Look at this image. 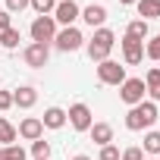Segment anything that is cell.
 <instances>
[{"instance_id": "obj_1", "label": "cell", "mask_w": 160, "mask_h": 160, "mask_svg": "<svg viewBox=\"0 0 160 160\" xmlns=\"http://www.w3.org/2000/svg\"><path fill=\"white\" fill-rule=\"evenodd\" d=\"M157 104L154 101H141V104H135V107H129V113H126V129L129 132H141V129H151L154 122H157Z\"/></svg>"}, {"instance_id": "obj_2", "label": "cell", "mask_w": 160, "mask_h": 160, "mask_svg": "<svg viewBox=\"0 0 160 160\" xmlns=\"http://www.w3.org/2000/svg\"><path fill=\"white\" fill-rule=\"evenodd\" d=\"M113 44H116V32H110V28H98L94 38L88 41V57H91L94 63H104V60H110Z\"/></svg>"}, {"instance_id": "obj_3", "label": "cell", "mask_w": 160, "mask_h": 160, "mask_svg": "<svg viewBox=\"0 0 160 160\" xmlns=\"http://www.w3.org/2000/svg\"><path fill=\"white\" fill-rule=\"evenodd\" d=\"M98 78H101V85H122L126 82V66H119L116 60H104V63H98Z\"/></svg>"}, {"instance_id": "obj_4", "label": "cell", "mask_w": 160, "mask_h": 160, "mask_svg": "<svg viewBox=\"0 0 160 160\" xmlns=\"http://www.w3.org/2000/svg\"><path fill=\"white\" fill-rule=\"evenodd\" d=\"M66 122H69L75 132H88V129H91V122H94L91 107H88V104H72V107L66 110Z\"/></svg>"}, {"instance_id": "obj_5", "label": "cell", "mask_w": 160, "mask_h": 160, "mask_svg": "<svg viewBox=\"0 0 160 160\" xmlns=\"http://www.w3.org/2000/svg\"><path fill=\"white\" fill-rule=\"evenodd\" d=\"M144 94H148L144 78H126V82L119 85V101H122V104H129V107L141 104V101H144Z\"/></svg>"}, {"instance_id": "obj_6", "label": "cell", "mask_w": 160, "mask_h": 160, "mask_svg": "<svg viewBox=\"0 0 160 160\" xmlns=\"http://www.w3.org/2000/svg\"><path fill=\"white\" fill-rule=\"evenodd\" d=\"M53 44H57V50H63V53H72V50H78V47L85 44V35L78 32L75 25H69V28H60V32H57Z\"/></svg>"}, {"instance_id": "obj_7", "label": "cell", "mask_w": 160, "mask_h": 160, "mask_svg": "<svg viewBox=\"0 0 160 160\" xmlns=\"http://www.w3.org/2000/svg\"><path fill=\"white\" fill-rule=\"evenodd\" d=\"M32 41H38V44H50L53 38H57V22H53V16H38L35 22H32Z\"/></svg>"}, {"instance_id": "obj_8", "label": "cell", "mask_w": 160, "mask_h": 160, "mask_svg": "<svg viewBox=\"0 0 160 160\" xmlns=\"http://www.w3.org/2000/svg\"><path fill=\"white\" fill-rule=\"evenodd\" d=\"M119 47H122V60H126V66H138V63L144 60V41H141V38L122 35V38H119Z\"/></svg>"}, {"instance_id": "obj_9", "label": "cell", "mask_w": 160, "mask_h": 160, "mask_svg": "<svg viewBox=\"0 0 160 160\" xmlns=\"http://www.w3.org/2000/svg\"><path fill=\"white\" fill-rule=\"evenodd\" d=\"M78 16H82V7H78L75 0H57V7H53V22H57V25L69 28Z\"/></svg>"}, {"instance_id": "obj_10", "label": "cell", "mask_w": 160, "mask_h": 160, "mask_svg": "<svg viewBox=\"0 0 160 160\" xmlns=\"http://www.w3.org/2000/svg\"><path fill=\"white\" fill-rule=\"evenodd\" d=\"M22 60H25L28 69H41V66H47V60H50V44H38V41H32V44L22 50Z\"/></svg>"}, {"instance_id": "obj_11", "label": "cell", "mask_w": 160, "mask_h": 160, "mask_svg": "<svg viewBox=\"0 0 160 160\" xmlns=\"http://www.w3.org/2000/svg\"><path fill=\"white\" fill-rule=\"evenodd\" d=\"M16 135H19V138H25V141H38V138L44 135V122H41L38 116H25V119L19 122Z\"/></svg>"}, {"instance_id": "obj_12", "label": "cell", "mask_w": 160, "mask_h": 160, "mask_svg": "<svg viewBox=\"0 0 160 160\" xmlns=\"http://www.w3.org/2000/svg\"><path fill=\"white\" fill-rule=\"evenodd\" d=\"M38 104V91L32 88V85H19L16 91H13V107H19V110H32Z\"/></svg>"}, {"instance_id": "obj_13", "label": "cell", "mask_w": 160, "mask_h": 160, "mask_svg": "<svg viewBox=\"0 0 160 160\" xmlns=\"http://www.w3.org/2000/svg\"><path fill=\"white\" fill-rule=\"evenodd\" d=\"M78 19H85L91 28H104V22H107V7H101V3H88Z\"/></svg>"}, {"instance_id": "obj_14", "label": "cell", "mask_w": 160, "mask_h": 160, "mask_svg": "<svg viewBox=\"0 0 160 160\" xmlns=\"http://www.w3.org/2000/svg\"><path fill=\"white\" fill-rule=\"evenodd\" d=\"M88 135H91V141L94 144H113V126L110 122H91V129H88Z\"/></svg>"}, {"instance_id": "obj_15", "label": "cell", "mask_w": 160, "mask_h": 160, "mask_svg": "<svg viewBox=\"0 0 160 160\" xmlns=\"http://www.w3.org/2000/svg\"><path fill=\"white\" fill-rule=\"evenodd\" d=\"M41 122H44V129H63L66 126V110L63 107H47Z\"/></svg>"}, {"instance_id": "obj_16", "label": "cell", "mask_w": 160, "mask_h": 160, "mask_svg": "<svg viewBox=\"0 0 160 160\" xmlns=\"http://www.w3.org/2000/svg\"><path fill=\"white\" fill-rule=\"evenodd\" d=\"M144 88H148L151 101L160 104V66H151V69H148V75H144Z\"/></svg>"}, {"instance_id": "obj_17", "label": "cell", "mask_w": 160, "mask_h": 160, "mask_svg": "<svg viewBox=\"0 0 160 160\" xmlns=\"http://www.w3.org/2000/svg\"><path fill=\"white\" fill-rule=\"evenodd\" d=\"M135 10H138V19H160V0H138L135 3Z\"/></svg>"}, {"instance_id": "obj_18", "label": "cell", "mask_w": 160, "mask_h": 160, "mask_svg": "<svg viewBox=\"0 0 160 160\" xmlns=\"http://www.w3.org/2000/svg\"><path fill=\"white\" fill-rule=\"evenodd\" d=\"M16 141V126L10 122V119H3V116H0V144H13Z\"/></svg>"}, {"instance_id": "obj_19", "label": "cell", "mask_w": 160, "mask_h": 160, "mask_svg": "<svg viewBox=\"0 0 160 160\" xmlns=\"http://www.w3.org/2000/svg\"><path fill=\"white\" fill-rule=\"evenodd\" d=\"M0 157H3V160H28L25 148H19V144H7V148H0Z\"/></svg>"}, {"instance_id": "obj_20", "label": "cell", "mask_w": 160, "mask_h": 160, "mask_svg": "<svg viewBox=\"0 0 160 160\" xmlns=\"http://www.w3.org/2000/svg\"><path fill=\"white\" fill-rule=\"evenodd\" d=\"M126 35L148 41V22H144V19H132V22H129V28H126Z\"/></svg>"}, {"instance_id": "obj_21", "label": "cell", "mask_w": 160, "mask_h": 160, "mask_svg": "<svg viewBox=\"0 0 160 160\" xmlns=\"http://www.w3.org/2000/svg\"><path fill=\"white\" fill-rule=\"evenodd\" d=\"M144 154H151V157H157L160 154V132H148L144 135V148H141Z\"/></svg>"}, {"instance_id": "obj_22", "label": "cell", "mask_w": 160, "mask_h": 160, "mask_svg": "<svg viewBox=\"0 0 160 160\" xmlns=\"http://www.w3.org/2000/svg\"><path fill=\"white\" fill-rule=\"evenodd\" d=\"M144 57L154 60V63H160V35H154V38L144 41Z\"/></svg>"}, {"instance_id": "obj_23", "label": "cell", "mask_w": 160, "mask_h": 160, "mask_svg": "<svg viewBox=\"0 0 160 160\" xmlns=\"http://www.w3.org/2000/svg\"><path fill=\"white\" fill-rule=\"evenodd\" d=\"M28 7H32L38 16H53V7H57V0H28Z\"/></svg>"}, {"instance_id": "obj_24", "label": "cell", "mask_w": 160, "mask_h": 160, "mask_svg": "<svg viewBox=\"0 0 160 160\" xmlns=\"http://www.w3.org/2000/svg\"><path fill=\"white\" fill-rule=\"evenodd\" d=\"M32 157H35V160H47V157H50V144H47L44 138L32 141Z\"/></svg>"}, {"instance_id": "obj_25", "label": "cell", "mask_w": 160, "mask_h": 160, "mask_svg": "<svg viewBox=\"0 0 160 160\" xmlns=\"http://www.w3.org/2000/svg\"><path fill=\"white\" fill-rule=\"evenodd\" d=\"M0 44H3V47H19V28H7L3 35H0Z\"/></svg>"}, {"instance_id": "obj_26", "label": "cell", "mask_w": 160, "mask_h": 160, "mask_svg": "<svg viewBox=\"0 0 160 160\" xmlns=\"http://www.w3.org/2000/svg\"><path fill=\"white\" fill-rule=\"evenodd\" d=\"M119 157H122V154H119V148H116V144H104L98 160H119Z\"/></svg>"}, {"instance_id": "obj_27", "label": "cell", "mask_w": 160, "mask_h": 160, "mask_svg": "<svg viewBox=\"0 0 160 160\" xmlns=\"http://www.w3.org/2000/svg\"><path fill=\"white\" fill-rule=\"evenodd\" d=\"M10 16L13 13H22V10H28V0H7V7H3Z\"/></svg>"}, {"instance_id": "obj_28", "label": "cell", "mask_w": 160, "mask_h": 160, "mask_svg": "<svg viewBox=\"0 0 160 160\" xmlns=\"http://www.w3.org/2000/svg\"><path fill=\"white\" fill-rule=\"evenodd\" d=\"M119 160H144V151H141V148H126Z\"/></svg>"}, {"instance_id": "obj_29", "label": "cell", "mask_w": 160, "mask_h": 160, "mask_svg": "<svg viewBox=\"0 0 160 160\" xmlns=\"http://www.w3.org/2000/svg\"><path fill=\"white\" fill-rule=\"evenodd\" d=\"M13 107V91H0V113H7Z\"/></svg>"}, {"instance_id": "obj_30", "label": "cell", "mask_w": 160, "mask_h": 160, "mask_svg": "<svg viewBox=\"0 0 160 160\" xmlns=\"http://www.w3.org/2000/svg\"><path fill=\"white\" fill-rule=\"evenodd\" d=\"M7 28H13V25H10V13H7V10H0V35H3Z\"/></svg>"}, {"instance_id": "obj_31", "label": "cell", "mask_w": 160, "mask_h": 160, "mask_svg": "<svg viewBox=\"0 0 160 160\" xmlns=\"http://www.w3.org/2000/svg\"><path fill=\"white\" fill-rule=\"evenodd\" d=\"M119 3H122V7H135V3H138V0H119Z\"/></svg>"}, {"instance_id": "obj_32", "label": "cell", "mask_w": 160, "mask_h": 160, "mask_svg": "<svg viewBox=\"0 0 160 160\" xmlns=\"http://www.w3.org/2000/svg\"><path fill=\"white\" fill-rule=\"evenodd\" d=\"M72 160H91V157H85V154H75V157H72Z\"/></svg>"}, {"instance_id": "obj_33", "label": "cell", "mask_w": 160, "mask_h": 160, "mask_svg": "<svg viewBox=\"0 0 160 160\" xmlns=\"http://www.w3.org/2000/svg\"><path fill=\"white\" fill-rule=\"evenodd\" d=\"M144 160H160V157H144Z\"/></svg>"}, {"instance_id": "obj_34", "label": "cell", "mask_w": 160, "mask_h": 160, "mask_svg": "<svg viewBox=\"0 0 160 160\" xmlns=\"http://www.w3.org/2000/svg\"><path fill=\"white\" fill-rule=\"evenodd\" d=\"M0 160H3V157H0Z\"/></svg>"}]
</instances>
